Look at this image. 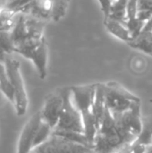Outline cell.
Instances as JSON below:
<instances>
[{
    "instance_id": "obj_1",
    "label": "cell",
    "mask_w": 152,
    "mask_h": 153,
    "mask_svg": "<svg viewBox=\"0 0 152 153\" xmlns=\"http://www.w3.org/2000/svg\"><path fill=\"white\" fill-rule=\"evenodd\" d=\"M133 143V142L118 128L112 113L106 108L104 119L93 142V152L95 153H117Z\"/></svg>"
},
{
    "instance_id": "obj_2",
    "label": "cell",
    "mask_w": 152,
    "mask_h": 153,
    "mask_svg": "<svg viewBox=\"0 0 152 153\" xmlns=\"http://www.w3.org/2000/svg\"><path fill=\"white\" fill-rule=\"evenodd\" d=\"M96 88L97 83L71 87L73 100L82 117L84 126V134L88 141L92 144V146L95 136L98 132L92 113Z\"/></svg>"
},
{
    "instance_id": "obj_3",
    "label": "cell",
    "mask_w": 152,
    "mask_h": 153,
    "mask_svg": "<svg viewBox=\"0 0 152 153\" xmlns=\"http://www.w3.org/2000/svg\"><path fill=\"white\" fill-rule=\"evenodd\" d=\"M105 85V104L114 117L123 114L141 103L139 97L125 89L116 82H109Z\"/></svg>"
},
{
    "instance_id": "obj_4",
    "label": "cell",
    "mask_w": 152,
    "mask_h": 153,
    "mask_svg": "<svg viewBox=\"0 0 152 153\" xmlns=\"http://www.w3.org/2000/svg\"><path fill=\"white\" fill-rule=\"evenodd\" d=\"M63 97V110L60 119L53 131H68L84 134V126L82 115L76 108L73 100H72L71 87H64L58 89Z\"/></svg>"
},
{
    "instance_id": "obj_5",
    "label": "cell",
    "mask_w": 152,
    "mask_h": 153,
    "mask_svg": "<svg viewBox=\"0 0 152 153\" xmlns=\"http://www.w3.org/2000/svg\"><path fill=\"white\" fill-rule=\"evenodd\" d=\"M4 65L10 82L14 91V108L17 116L22 117L28 108V98L20 72V62L9 55L5 57Z\"/></svg>"
},
{
    "instance_id": "obj_6",
    "label": "cell",
    "mask_w": 152,
    "mask_h": 153,
    "mask_svg": "<svg viewBox=\"0 0 152 153\" xmlns=\"http://www.w3.org/2000/svg\"><path fill=\"white\" fill-rule=\"evenodd\" d=\"M117 126L133 143L140 135L142 129V117L141 114V103L130 110L114 117Z\"/></svg>"
},
{
    "instance_id": "obj_7",
    "label": "cell",
    "mask_w": 152,
    "mask_h": 153,
    "mask_svg": "<svg viewBox=\"0 0 152 153\" xmlns=\"http://www.w3.org/2000/svg\"><path fill=\"white\" fill-rule=\"evenodd\" d=\"M63 104V97L59 90H57L56 92H52L46 97L44 106L40 110L42 120L47 123L53 130L56 128L60 119Z\"/></svg>"
},
{
    "instance_id": "obj_8",
    "label": "cell",
    "mask_w": 152,
    "mask_h": 153,
    "mask_svg": "<svg viewBox=\"0 0 152 153\" xmlns=\"http://www.w3.org/2000/svg\"><path fill=\"white\" fill-rule=\"evenodd\" d=\"M42 121L40 111L37 112L24 125L18 141L17 153H30L34 149V142Z\"/></svg>"
},
{
    "instance_id": "obj_9",
    "label": "cell",
    "mask_w": 152,
    "mask_h": 153,
    "mask_svg": "<svg viewBox=\"0 0 152 153\" xmlns=\"http://www.w3.org/2000/svg\"><path fill=\"white\" fill-rule=\"evenodd\" d=\"M47 44L46 39H44L43 41L40 43L39 47L30 50L22 55L27 59H30L34 64L35 67L38 70L39 78L44 80L47 77Z\"/></svg>"
},
{
    "instance_id": "obj_10",
    "label": "cell",
    "mask_w": 152,
    "mask_h": 153,
    "mask_svg": "<svg viewBox=\"0 0 152 153\" xmlns=\"http://www.w3.org/2000/svg\"><path fill=\"white\" fill-rule=\"evenodd\" d=\"M106 108H107L105 104V85L104 83H97L96 93L92 107V113L97 130L99 129L100 125L104 119Z\"/></svg>"
},
{
    "instance_id": "obj_11",
    "label": "cell",
    "mask_w": 152,
    "mask_h": 153,
    "mask_svg": "<svg viewBox=\"0 0 152 153\" xmlns=\"http://www.w3.org/2000/svg\"><path fill=\"white\" fill-rule=\"evenodd\" d=\"M56 146L58 153H91L93 150L88 146H85L81 143H77L72 141H69L59 135L52 134Z\"/></svg>"
},
{
    "instance_id": "obj_12",
    "label": "cell",
    "mask_w": 152,
    "mask_h": 153,
    "mask_svg": "<svg viewBox=\"0 0 152 153\" xmlns=\"http://www.w3.org/2000/svg\"><path fill=\"white\" fill-rule=\"evenodd\" d=\"M104 25L107 30L109 33H111L113 36H115L116 38L123 41H125L126 43L133 40L128 29L121 22H118L115 19L108 17V18H104Z\"/></svg>"
},
{
    "instance_id": "obj_13",
    "label": "cell",
    "mask_w": 152,
    "mask_h": 153,
    "mask_svg": "<svg viewBox=\"0 0 152 153\" xmlns=\"http://www.w3.org/2000/svg\"><path fill=\"white\" fill-rule=\"evenodd\" d=\"M130 47L152 56V31H142L134 39L127 43Z\"/></svg>"
},
{
    "instance_id": "obj_14",
    "label": "cell",
    "mask_w": 152,
    "mask_h": 153,
    "mask_svg": "<svg viewBox=\"0 0 152 153\" xmlns=\"http://www.w3.org/2000/svg\"><path fill=\"white\" fill-rule=\"evenodd\" d=\"M135 143L144 146L152 144V117L142 118V129Z\"/></svg>"
},
{
    "instance_id": "obj_15",
    "label": "cell",
    "mask_w": 152,
    "mask_h": 153,
    "mask_svg": "<svg viewBox=\"0 0 152 153\" xmlns=\"http://www.w3.org/2000/svg\"><path fill=\"white\" fill-rule=\"evenodd\" d=\"M128 1L129 0H116V1H114L112 7H111V13L108 17L124 23L127 20L126 6H127Z\"/></svg>"
},
{
    "instance_id": "obj_16",
    "label": "cell",
    "mask_w": 152,
    "mask_h": 153,
    "mask_svg": "<svg viewBox=\"0 0 152 153\" xmlns=\"http://www.w3.org/2000/svg\"><path fill=\"white\" fill-rule=\"evenodd\" d=\"M70 0H53L52 18L54 22L60 21L66 13Z\"/></svg>"
},
{
    "instance_id": "obj_17",
    "label": "cell",
    "mask_w": 152,
    "mask_h": 153,
    "mask_svg": "<svg viewBox=\"0 0 152 153\" xmlns=\"http://www.w3.org/2000/svg\"><path fill=\"white\" fill-rule=\"evenodd\" d=\"M52 132H53L52 127L47 123H46L45 121L42 120L39 125V130L37 132V135L35 138V142H34V148H36L39 144L45 143L47 140H48L52 134Z\"/></svg>"
},
{
    "instance_id": "obj_18",
    "label": "cell",
    "mask_w": 152,
    "mask_h": 153,
    "mask_svg": "<svg viewBox=\"0 0 152 153\" xmlns=\"http://www.w3.org/2000/svg\"><path fill=\"white\" fill-rule=\"evenodd\" d=\"M124 24L128 29V30H129V32H130V34L132 36V39H134L142 33V31L145 24H146V22L141 21L136 17L135 19L126 20L124 22Z\"/></svg>"
},
{
    "instance_id": "obj_19",
    "label": "cell",
    "mask_w": 152,
    "mask_h": 153,
    "mask_svg": "<svg viewBox=\"0 0 152 153\" xmlns=\"http://www.w3.org/2000/svg\"><path fill=\"white\" fill-rule=\"evenodd\" d=\"M0 49L7 55L14 52V46L11 37V31L0 30Z\"/></svg>"
},
{
    "instance_id": "obj_20",
    "label": "cell",
    "mask_w": 152,
    "mask_h": 153,
    "mask_svg": "<svg viewBox=\"0 0 152 153\" xmlns=\"http://www.w3.org/2000/svg\"><path fill=\"white\" fill-rule=\"evenodd\" d=\"M36 153H58L56 143L51 134L48 140H47L45 143L39 144L36 148L32 150Z\"/></svg>"
},
{
    "instance_id": "obj_21",
    "label": "cell",
    "mask_w": 152,
    "mask_h": 153,
    "mask_svg": "<svg viewBox=\"0 0 152 153\" xmlns=\"http://www.w3.org/2000/svg\"><path fill=\"white\" fill-rule=\"evenodd\" d=\"M138 0H129L126 6V17L127 20L135 19L138 13Z\"/></svg>"
},
{
    "instance_id": "obj_22",
    "label": "cell",
    "mask_w": 152,
    "mask_h": 153,
    "mask_svg": "<svg viewBox=\"0 0 152 153\" xmlns=\"http://www.w3.org/2000/svg\"><path fill=\"white\" fill-rule=\"evenodd\" d=\"M101 10L104 13V18H108L111 13V7L114 3V0H99Z\"/></svg>"
},
{
    "instance_id": "obj_23",
    "label": "cell",
    "mask_w": 152,
    "mask_h": 153,
    "mask_svg": "<svg viewBox=\"0 0 152 153\" xmlns=\"http://www.w3.org/2000/svg\"><path fill=\"white\" fill-rule=\"evenodd\" d=\"M137 18L143 22H148L152 18V13L149 10H139L137 13Z\"/></svg>"
},
{
    "instance_id": "obj_24",
    "label": "cell",
    "mask_w": 152,
    "mask_h": 153,
    "mask_svg": "<svg viewBox=\"0 0 152 153\" xmlns=\"http://www.w3.org/2000/svg\"><path fill=\"white\" fill-rule=\"evenodd\" d=\"M139 10H149L152 13V0H138Z\"/></svg>"
},
{
    "instance_id": "obj_25",
    "label": "cell",
    "mask_w": 152,
    "mask_h": 153,
    "mask_svg": "<svg viewBox=\"0 0 152 153\" xmlns=\"http://www.w3.org/2000/svg\"><path fill=\"white\" fill-rule=\"evenodd\" d=\"M6 56H7V54L4 53L2 49H0V62H4Z\"/></svg>"
},
{
    "instance_id": "obj_26",
    "label": "cell",
    "mask_w": 152,
    "mask_h": 153,
    "mask_svg": "<svg viewBox=\"0 0 152 153\" xmlns=\"http://www.w3.org/2000/svg\"><path fill=\"white\" fill-rule=\"evenodd\" d=\"M4 0H0V12H1V10L4 8Z\"/></svg>"
},
{
    "instance_id": "obj_27",
    "label": "cell",
    "mask_w": 152,
    "mask_h": 153,
    "mask_svg": "<svg viewBox=\"0 0 152 153\" xmlns=\"http://www.w3.org/2000/svg\"><path fill=\"white\" fill-rule=\"evenodd\" d=\"M30 153H36V152H34L33 151H31V152H30Z\"/></svg>"
},
{
    "instance_id": "obj_28",
    "label": "cell",
    "mask_w": 152,
    "mask_h": 153,
    "mask_svg": "<svg viewBox=\"0 0 152 153\" xmlns=\"http://www.w3.org/2000/svg\"><path fill=\"white\" fill-rule=\"evenodd\" d=\"M150 102H151V103H152V100H150Z\"/></svg>"
},
{
    "instance_id": "obj_29",
    "label": "cell",
    "mask_w": 152,
    "mask_h": 153,
    "mask_svg": "<svg viewBox=\"0 0 152 153\" xmlns=\"http://www.w3.org/2000/svg\"><path fill=\"white\" fill-rule=\"evenodd\" d=\"M91 153H95V152H91Z\"/></svg>"
},
{
    "instance_id": "obj_30",
    "label": "cell",
    "mask_w": 152,
    "mask_h": 153,
    "mask_svg": "<svg viewBox=\"0 0 152 153\" xmlns=\"http://www.w3.org/2000/svg\"><path fill=\"white\" fill-rule=\"evenodd\" d=\"M114 1H116V0H114Z\"/></svg>"
}]
</instances>
